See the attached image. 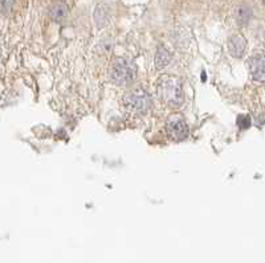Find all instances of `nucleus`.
Instances as JSON below:
<instances>
[{
    "mask_svg": "<svg viewBox=\"0 0 265 263\" xmlns=\"http://www.w3.org/2000/svg\"><path fill=\"white\" fill-rule=\"evenodd\" d=\"M156 91L167 105L179 106L183 102L182 82L175 75H162L156 82Z\"/></svg>",
    "mask_w": 265,
    "mask_h": 263,
    "instance_id": "1",
    "label": "nucleus"
},
{
    "mask_svg": "<svg viewBox=\"0 0 265 263\" xmlns=\"http://www.w3.org/2000/svg\"><path fill=\"white\" fill-rule=\"evenodd\" d=\"M152 99L144 89H134L124 97V106L130 113L144 114L152 109Z\"/></svg>",
    "mask_w": 265,
    "mask_h": 263,
    "instance_id": "2",
    "label": "nucleus"
},
{
    "mask_svg": "<svg viewBox=\"0 0 265 263\" xmlns=\"http://www.w3.org/2000/svg\"><path fill=\"white\" fill-rule=\"evenodd\" d=\"M136 78V64L126 58H118L110 69V79L117 85H126Z\"/></svg>",
    "mask_w": 265,
    "mask_h": 263,
    "instance_id": "3",
    "label": "nucleus"
},
{
    "mask_svg": "<svg viewBox=\"0 0 265 263\" xmlns=\"http://www.w3.org/2000/svg\"><path fill=\"white\" fill-rule=\"evenodd\" d=\"M167 134L171 139L174 140H183L188 134V127L186 124L184 120L179 117H172L166 126Z\"/></svg>",
    "mask_w": 265,
    "mask_h": 263,
    "instance_id": "4",
    "label": "nucleus"
},
{
    "mask_svg": "<svg viewBox=\"0 0 265 263\" xmlns=\"http://www.w3.org/2000/svg\"><path fill=\"white\" fill-rule=\"evenodd\" d=\"M250 72L252 78L258 81V82L265 83V56L258 54V56L250 57L248 61Z\"/></svg>",
    "mask_w": 265,
    "mask_h": 263,
    "instance_id": "5",
    "label": "nucleus"
},
{
    "mask_svg": "<svg viewBox=\"0 0 265 263\" xmlns=\"http://www.w3.org/2000/svg\"><path fill=\"white\" fill-rule=\"evenodd\" d=\"M246 50V41L244 37L235 34L228 40V52L235 58H242Z\"/></svg>",
    "mask_w": 265,
    "mask_h": 263,
    "instance_id": "6",
    "label": "nucleus"
},
{
    "mask_svg": "<svg viewBox=\"0 0 265 263\" xmlns=\"http://www.w3.org/2000/svg\"><path fill=\"white\" fill-rule=\"evenodd\" d=\"M69 13V9L65 3H56L53 4V7L50 8V16L54 21H61L64 20Z\"/></svg>",
    "mask_w": 265,
    "mask_h": 263,
    "instance_id": "7",
    "label": "nucleus"
},
{
    "mask_svg": "<svg viewBox=\"0 0 265 263\" xmlns=\"http://www.w3.org/2000/svg\"><path fill=\"white\" fill-rule=\"evenodd\" d=\"M171 64V54L164 48H160L156 53V66L164 68Z\"/></svg>",
    "mask_w": 265,
    "mask_h": 263,
    "instance_id": "8",
    "label": "nucleus"
},
{
    "mask_svg": "<svg viewBox=\"0 0 265 263\" xmlns=\"http://www.w3.org/2000/svg\"><path fill=\"white\" fill-rule=\"evenodd\" d=\"M250 17V11L246 7H240L238 9V13H236V19L238 20L240 24H246Z\"/></svg>",
    "mask_w": 265,
    "mask_h": 263,
    "instance_id": "9",
    "label": "nucleus"
},
{
    "mask_svg": "<svg viewBox=\"0 0 265 263\" xmlns=\"http://www.w3.org/2000/svg\"><path fill=\"white\" fill-rule=\"evenodd\" d=\"M14 3H15V0H2V12L7 13V12L11 11Z\"/></svg>",
    "mask_w": 265,
    "mask_h": 263,
    "instance_id": "10",
    "label": "nucleus"
}]
</instances>
